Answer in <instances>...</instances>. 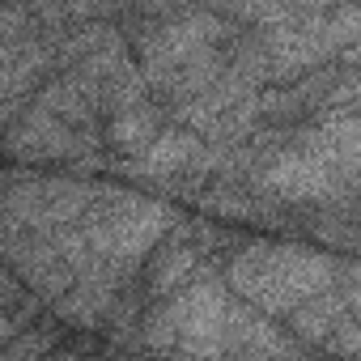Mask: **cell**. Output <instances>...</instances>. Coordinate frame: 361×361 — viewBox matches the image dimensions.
<instances>
[{
	"label": "cell",
	"instance_id": "cell-1",
	"mask_svg": "<svg viewBox=\"0 0 361 361\" xmlns=\"http://www.w3.org/2000/svg\"><path fill=\"white\" fill-rule=\"evenodd\" d=\"M340 259L302 243H247L230 255L226 289L264 319H289L298 306L331 289Z\"/></svg>",
	"mask_w": 361,
	"mask_h": 361
},
{
	"label": "cell",
	"instance_id": "cell-2",
	"mask_svg": "<svg viewBox=\"0 0 361 361\" xmlns=\"http://www.w3.org/2000/svg\"><path fill=\"white\" fill-rule=\"evenodd\" d=\"M234 314L238 298L217 272H204L188 289L153 302L136 323L149 353H170L178 361H226L234 340Z\"/></svg>",
	"mask_w": 361,
	"mask_h": 361
},
{
	"label": "cell",
	"instance_id": "cell-3",
	"mask_svg": "<svg viewBox=\"0 0 361 361\" xmlns=\"http://www.w3.org/2000/svg\"><path fill=\"white\" fill-rule=\"evenodd\" d=\"M174 226H178V213L170 204L149 200L140 192L94 183V200L77 221V234L94 264H102L115 276H132Z\"/></svg>",
	"mask_w": 361,
	"mask_h": 361
},
{
	"label": "cell",
	"instance_id": "cell-4",
	"mask_svg": "<svg viewBox=\"0 0 361 361\" xmlns=\"http://www.w3.org/2000/svg\"><path fill=\"white\" fill-rule=\"evenodd\" d=\"M94 183L81 178H9L0 196V221L26 234H56L85 217Z\"/></svg>",
	"mask_w": 361,
	"mask_h": 361
},
{
	"label": "cell",
	"instance_id": "cell-5",
	"mask_svg": "<svg viewBox=\"0 0 361 361\" xmlns=\"http://www.w3.org/2000/svg\"><path fill=\"white\" fill-rule=\"evenodd\" d=\"M9 149L13 161H90L102 145L98 132H77L68 123H60L56 115H47L43 106H26L9 128H5V140H0Z\"/></svg>",
	"mask_w": 361,
	"mask_h": 361
},
{
	"label": "cell",
	"instance_id": "cell-6",
	"mask_svg": "<svg viewBox=\"0 0 361 361\" xmlns=\"http://www.w3.org/2000/svg\"><path fill=\"white\" fill-rule=\"evenodd\" d=\"M204 272H209L204 251L188 238L183 221H178V226L149 251V259L140 264L145 298H149V302H161V298H170V293H178V289H188V285H192L196 276H204Z\"/></svg>",
	"mask_w": 361,
	"mask_h": 361
},
{
	"label": "cell",
	"instance_id": "cell-7",
	"mask_svg": "<svg viewBox=\"0 0 361 361\" xmlns=\"http://www.w3.org/2000/svg\"><path fill=\"white\" fill-rule=\"evenodd\" d=\"M161 128H166V106H157V98H153V102H140V106H128V111L111 115L106 128H102V140L115 153H123L128 161H136L161 136Z\"/></svg>",
	"mask_w": 361,
	"mask_h": 361
},
{
	"label": "cell",
	"instance_id": "cell-8",
	"mask_svg": "<svg viewBox=\"0 0 361 361\" xmlns=\"http://www.w3.org/2000/svg\"><path fill=\"white\" fill-rule=\"evenodd\" d=\"M56 348V323H30L13 340L0 344V361H43Z\"/></svg>",
	"mask_w": 361,
	"mask_h": 361
},
{
	"label": "cell",
	"instance_id": "cell-9",
	"mask_svg": "<svg viewBox=\"0 0 361 361\" xmlns=\"http://www.w3.org/2000/svg\"><path fill=\"white\" fill-rule=\"evenodd\" d=\"M0 310H30V314L39 310V306L22 293V285L13 281V272H9L5 264H0Z\"/></svg>",
	"mask_w": 361,
	"mask_h": 361
},
{
	"label": "cell",
	"instance_id": "cell-10",
	"mask_svg": "<svg viewBox=\"0 0 361 361\" xmlns=\"http://www.w3.org/2000/svg\"><path fill=\"white\" fill-rule=\"evenodd\" d=\"M5 183H9V174H5V170H0V196H5Z\"/></svg>",
	"mask_w": 361,
	"mask_h": 361
},
{
	"label": "cell",
	"instance_id": "cell-11",
	"mask_svg": "<svg viewBox=\"0 0 361 361\" xmlns=\"http://www.w3.org/2000/svg\"><path fill=\"white\" fill-rule=\"evenodd\" d=\"M5 128H9V123H5V119H0V140H5Z\"/></svg>",
	"mask_w": 361,
	"mask_h": 361
}]
</instances>
